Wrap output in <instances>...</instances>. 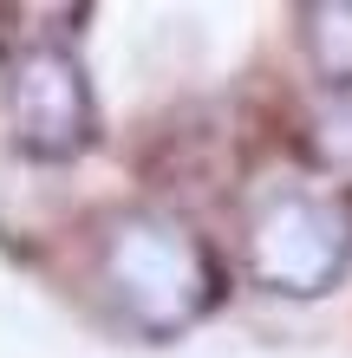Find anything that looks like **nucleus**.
<instances>
[{
  "mask_svg": "<svg viewBox=\"0 0 352 358\" xmlns=\"http://www.w3.org/2000/svg\"><path fill=\"white\" fill-rule=\"evenodd\" d=\"M241 261L267 293H287V300H314L346 273L352 261V208L339 196H320V189L281 182L248 208L241 228Z\"/></svg>",
  "mask_w": 352,
  "mask_h": 358,
  "instance_id": "f03ea898",
  "label": "nucleus"
},
{
  "mask_svg": "<svg viewBox=\"0 0 352 358\" xmlns=\"http://www.w3.org/2000/svg\"><path fill=\"white\" fill-rule=\"evenodd\" d=\"M98 280L118 300V313L150 339H170L216 306V261L202 235H190L176 215H157V208H124L105 222Z\"/></svg>",
  "mask_w": 352,
  "mask_h": 358,
  "instance_id": "f257e3e1",
  "label": "nucleus"
},
{
  "mask_svg": "<svg viewBox=\"0 0 352 358\" xmlns=\"http://www.w3.org/2000/svg\"><path fill=\"white\" fill-rule=\"evenodd\" d=\"M13 143L27 157H72L92 137V92L66 46H27L0 78Z\"/></svg>",
  "mask_w": 352,
  "mask_h": 358,
  "instance_id": "7ed1b4c3",
  "label": "nucleus"
},
{
  "mask_svg": "<svg viewBox=\"0 0 352 358\" xmlns=\"http://www.w3.org/2000/svg\"><path fill=\"white\" fill-rule=\"evenodd\" d=\"M314 150L326 163H352V92H333V104L314 117Z\"/></svg>",
  "mask_w": 352,
  "mask_h": 358,
  "instance_id": "39448f33",
  "label": "nucleus"
},
{
  "mask_svg": "<svg viewBox=\"0 0 352 358\" xmlns=\"http://www.w3.org/2000/svg\"><path fill=\"white\" fill-rule=\"evenodd\" d=\"M300 39H307V59H314V72L326 85L352 92V0H339V7H300Z\"/></svg>",
  "mask_w": 352,
  "mask_h": 358,
  "instance_id": "20e7f679",
  "label": "nucleus"
}]
</instances>
